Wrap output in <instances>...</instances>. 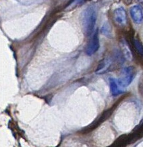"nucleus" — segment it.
I'll use <instances>...</instances> for the list:
<instances>
[{"label": "nucleus", "mask_w": 143, "mask_h": 147, "mask_svg": "<svg viewBox=\"0 0 143 147\" xmlns=\"http://www.w3.org/2000/svg\"><path fill=\"white\" fill-rule=\"evenodd\" d=\"M137 139H138V137L134 132L131 133L129 134H124L121 135L116 140L112 146L114 147H123L127 146L129 144H132L133 142L136 141Z\"/></svg>", "instance_id": "5"}, {"label": "nucleus", "mask_w": 143, "mask_h": 147, "mask_svg": "<svg viewBox=\"0 0 143 147\" xmlns=\"http://www.w3.org/2000/svg\"><path fill=\"white\" fill-rule=\"evenodd\" d=\"M110 82V88H111V93L113 94V96H117L118 94L122 93V91H121L118 88V85L116 82V80L115 78H111L109 80Z\"/></svg>", "instance_id": "9"}, {"label": "nucleus", "mask_w": 143, "mask_h": 147, "mask_svg": "<svg viewBox=\"0 0 143 147\" xmlns=\"http://www.w3.org/2000/svg\"><path fill=\"white\" fill-rule=\"evenodd\" d=\"M115 108V105L114 107H112L111 108H110L109 109L106 110V111L102 114L101 116H100L99 118L94 121V122L92 123V124H91L90 125H89V126H88L87 128L84 129V130L82 131V133H84V134L89 133L90 131L94 130V129H96L98 126H99V125L101 124L102 123H103L104 121H105V120H107L108 118H109L110 116L112 115V113H113V112L114 111Z\"/></svg>", "instance_id": "3"}, {"label": "nucleus", "mask_w": 143, "mask_h": 147, "mask_svg": "<svg viewBox=\"0 0 143 147\" xmlns=\"http://www.w3.org/2000/svg\"><path fill=\"white\" fill-rule=\"evenodd\" d=\"M96 11L92 5L88 6L82 12V25L84 33L86 36H90L93 34L96 22Z\"/></svg>", "instance_id": "1"}, {"label": "nucleus", "mask_w": 143, "mask_h": 147, "mask_svg": "<svg viewBox=\"0 0 143 147\" xmlns=\"http://www.w3.org/2000/svg\"><path fill=\"white\" fill-rule=\"evenodd\" d=\"M101 32L104 35L107 36L109 38L112 37V33H111V28L109 23H105L103 26H102Z\"/></svg>", "instance_id": "10"}, {"label": "nucleus", "mask_w": 143, "mask_h": 147, "mask_svg": "<svg viewBox=\"0 0 143 147\" xmlns=\"http://www.w3.org/2000/svg\"><path fill=\"white\" fill-rule=\"evenodd\" d=\"M99 47V36H98V30L97 29L92 34V38L88 42L86 49V53L88 55H92L98 51Z\"/></svg>", "instance_id": "4"}, {"label": "nucleus", "mask_w": 143, "mask_h": 147, "mask_svg": "<svg viewBox=\"0 0 143 147\" xmlns=\"http://www.w3.org/2000/svg\"><path fill=\"white\" fill-rule=\"evenodd\" d=\"M130 14L134 22L136 24H141L143 19L142 9L139 5H134L131 7Z\"/></svg>", "instance_id": "8"}, {"label": "nucleus", "mask_w": 143, "mask_h": 147, "mask_svg": "<svg viewBox=\"0 0 143 147\" xmlns=\"http://www.w3.org/2000/svg\"><path fill=\"white\" fill-rule=\"evenodd\" d=\"M123 46V54L125 58H127V59L130 60L132 59V54H131L130 50H129L128 46L127 45V44L125 42H123L122 44Z\"/></svg>", "instance_id": "11"}, {"label": "nucleus", "mask_w": 143, "mask_h": 147, "mask_svg": "<svg viewBox=\"0 0 143 147\" xmlns=\"http://www.w3.org/2000/svg\"><path fill=\"white\" fill-rule=\"evenodd\" d=\"M136 76V70L133 66L124 67L119 76L118 84L121 87H127L131 84Z\"/></svg>", "instance_id": "2"}, {"label": "nucleus", "mask_w": 143, "mask_h": 147, "mask_svg": "<svg viewBox=\"0 0 143 147\" xmlns=\"http://www.w3.org/2000/svg\"><path fill=\"white\" fill-rule=\"evenodd\" d=\"M113 18L117 24L125 25L127 22L126 11L123 7L116 9L113 13Z\"/></svg>", "instance_id": "7"}, {"label": "nucleus", "mask_w": 143, "mask_h": 147, "mask_svg": "<svg viewBox=\"0 0 143 147\" xmlns=\"http://www.w3.org/2000/svg\"><path fill=\"white\" fill-rule=\"evenodd\" d=\"M113 60L112 58H104L98 63V65L97 66L95 72L97 74H102L106 73L107 71H109L110 68H111L112 65H113Z\"/></svg>", "instance_id": "6"}, {"label": "nucleus", "mask_w": 143, "mask_h": 147, "mask_svg": "<svg viewBox=\"0 0 143 147\" xmlns=\"http://www.w3.org/2000/svg\"><path fill=\"white\" fill-rule=\"evenodd\" d=\"M134 45L135 46V48H136V51H138L141 55H142V51H143L142 44H141L138 40H134Z\"/></svg>", "instance_id": "12"}, {"label": "nucleus", "mask_w": 143, "mask_h": 147, "mask_svg": "<svg viewBox=\"0 0 143 147\" xmlns=\"http://www.w3.org/2000/svg\"><path fill=\"white\" fill-rule=\"evenodd\" d=\"M131 1V0H129V1Z\"/></svg>", "instance_id": "13"}]
</instances>
